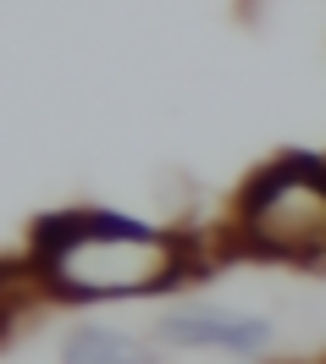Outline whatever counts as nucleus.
<instances>
[{"label":"nucleus","instance_id":"obj_3","mask_svg":"<svg viewBox=\"0 0 326 364\" xmlns=\"http://www.w3.org/2000/svg\"><path fill=\"white\" fill-rule=\"evenodd\" d=\"M161 337H172L177 348H227V353H260L271 326L265 320H243V315H205V309H188L172 315L161 326Z\"/></svg>","mask_w":326,"mask_h":364},{"label":"nucleus","instance_id":"obj_6","mask_svg":"<svg viewBox=\"0 0 326 364\" xmlns=\"http://www.w3.org/2000/svg\"><path fill=\"white\" fill-rule=\"evenodd\" d=\"M321 160H326V155H321Z\"/></svg>","mask_w":326,"mask_h":364},{"label":"nucleus","instance_id":"obj_4","mask_svg":"<svg viewBox=\"0 0 326 364\" xmlns=\"http://www.w3.org/2000/svg\"><path fill=\"white\" fill-rule=\"evenodd\" d=\"M61 364H161L155 348H144L139 337H122V331H72L67 348H61Z\"/></svg>","mask_w":326,"mask_h":364},{"label":"nucleus","instance_id":"obj_1","mask_svg":"<svg viewBox=\"0 0 326 364\" xmlns=\"http://www.w3.org/2000/svg\"><path fill=\"white\" fill-rule=\"evenodd\" d=\"M33 271L45 276L50 298H139L177 287L172 232H149L117 210H61L33 227Z\"/></svg>","mask_w":326,"mask_h":364},{"label":"nucleus","instance_id":"obj_5","mask_svg":"<svg viewBox=\"0 0 326 364\" xmlns=\"http://www.w3.org/2000/svg\"><path fill=\"white\" fill-rule=\"evenodd\" d=\"M39 293H45V276L33 271V259H0V337Z\"/></svg>","mask_w":326,"mask_h":364},{"label":"nucleus","instance_id":"obj_2","mask_svg":"<svg viewBox=\"0 0 326 364\" xmlns=\"http://www.w3.org/2000/svg\"><path fill=\"white\" fill-rule=\"evenodd\" d=\"M249 254L265 259H321L326 254V160L282 155L249 177L233 215Z\"/></svg>","mask_w":326,"mask_h":364}]
</instances>
